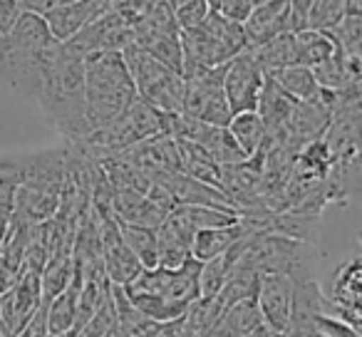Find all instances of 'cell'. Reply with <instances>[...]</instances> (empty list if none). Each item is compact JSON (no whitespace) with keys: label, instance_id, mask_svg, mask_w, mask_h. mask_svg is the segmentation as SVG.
I'll return each mask as SVG.
<instances>
[{"label":"cell","instance_id":"cell-1","mask_svg":"<svg viewBox=\"0 0 362 337\" xmlns=\"http://www.w3.org/2000/svg\"><path fill=\"white\" fill-rule=\"evenodd\" d=\"M33 105L40 107L42 117L55 126L67 141H77L87 134L85 107V67L82 57L57 40L47 50L40 87Z\"/></svg>","mask_w":362,"mask_h":337},{"label":"cell","instance_id":"cell-2","mask_svg":"<svg viewBox=\"0 0 362 337\" xmlns=\"http://www.w3.org/2000/svg\"><path fill=\"white\" fill-rule=\"evenodd\" d=\"M50 28L40 13L23 11L0 47V85L11 87L18 97L35 102L47 50L55 45Z\"/></svg>","mask_w":362,"mask_h":337},{"label":"cell","instance_id":"cell-3","mask_svg":"<svg viewBox=\"0 0 362 337\" xmlns=\"http://www.w3.org/2000/svg\"><path fill=\"white\" fill-rule=\"evenodd\" d=\"M82 67H85L87 129L92 131L119 117L136 97V90L122 50L90 52L82 57Z\"/></svg>","mask_w":362,"mask_h":337},{"label":"cell","instance_id":"cell-4","mask_svg":"<svg viewBox=\"0 0 362 337\" xmlns=\"http://www.w3.org/2000/svg\"><path fill=\"white\" fill-rule=\"evenodd\" d=\"M179 45L181 75L189 77L223 65L246 50V32H243V23L211 11L199 28L179 30Z\"/></svg>","mask_w":362,"mask_h":337},{"label":"cell","instance_id":"cell-5","mask_svg":"<svg viewBox=\"0 0 362 337\" xmlns=\"http://www.w3.org/2000/svg\"><path fill=\"white\" fill-rule=\"evenodd\" d=\"M122 57H124L134 90L141 100L151 102L154 107L171 112V114L181 112V100H184V75L181 72L171 70L169 65L151 57L134 42H129L122 50Z\"/></svg>","mask_w":362,"mask_h":337},{"label":"cell","instance_id":"cell-6","mask_svg":"<svg viewBox=\"0 0 362 337\" xmlns=\"http://www.w3.org/2000/svg\"><path fill=\"white\" fill-rule=\"evenodd\" d=\"M223 67H226V62L211 67V70L184 77V100H181L184 114L197 117L206 124H228L233 112L226 102V95H223Z\"/></svg>","mask_w":362,"mask_h":337},{"label":"cell","instance_id":"cell-7","mask_svg":"<svg viewBox=\"0 0 362 337\" xmlns=\"http://www.w3.org/2000/svg\"><path fill=\"white\" fill-rule=\"evenodd\" d=\"M199 273H202V261H197L194 256L179 268H141V273L127 285V290L159 292L174 300L194 302L199 297Z\"/></svg>","mask_w":362,"mask_h":337},{"label":"cell","instance_id":"cell-8","mask_svg":"<svg viewBox=\"0 0 362 337\" xmlns=\"http://www.w3.org/2000/svg\"><path fill=\"white\" fill-rule=\"evenodd\" d=\"M67 154L70 144L47 146L40 151H28L18 156V174H21V187H30L37 191H47L60 196L67 179Z\"/></svg>","mask_w":362,"mask_h":337},{"label":"cell","instance_id":"cell-9","mask_svg":"<svg viewBox=\"0 0 362 337\" xmlns=\"http://www.w3.org/2000/svg\"><path fill=\"white\" fill-rule=\"evenodd\" d=\"M263 82H266V72L251 55V50L238 52L236 57L226 62L223 67V95L231 107V112H253L261 97Z\"/></svg>","mask_w":362,"mask_h":337},{"label":"cell","instance_id":"cell-10","mask_svg":"<svg viewBox=\"0 0 362 337\" xmlns=\"http://www.w3.org/2000/svg\"><path fill=\"white\" fill-rule=\"evenodd\" d=\"M119 154L124 156L129 164H134L141 174H146L151 182L164 177V174L181 172L179 146H176V139L171 134L146 136V139L127 146Z\"/></svg>","mask_w":362,"mask_h":337},{"label":"cell","instance_id":"cell-11","mask_svg":"<svg viewBox=\"0 0 362 337\" xmlns=\"http://www.w3.org/2000/svg\"><path fill=\"white\" fill-rule=\"evenodd\" d=\"M332 117L330 92L320 90L310 100H296L291 112V119L286 124V144L300 149L303 144L313 139H320L325 134Z\"/></svg>","mask_w":362,"mask_h":337},{"label":"cell","instance_id":"cell-12","mask_svg":"<svg viewBox=\"0 0 362 337\" xmlns=\"http://www.w3.org/2000/svg\"><path fill=\"white\" fill-rule=\"evenodd\" d=\"M291 300H293L291 276H286V273H261L258 276L256 302L268 330L273 332L286 330L288 315H291Z\"/></svg>","mask_w":362,"mask_h":337},{"label":"cell","instance_id":"cell-13","mask_svg":"<svg viewBox=\"0 0 362 337\" xmlns=\"http://www.w3.org/2000/svg\"><path fill=\"white\" fill-rule=\"evenodd\" d=\"M360 288H362V266L360 258H347L332 273V315L350 322L360 330Z\"/></svg>","mask_w":362,"mask_h":337},{"label":"cell","instance_id":"cell-14","mask_svg":"<svg viewBox=\"0 0 362 337\" xmlns=\"http://www.w3.org/2000/svg\"><path fill=\"white\" fill-rule=\"evenodd\" d=\"M243 32H246V50L291 30V3L288 0H266L253 6L248 18L243 20Z\"/></svg>","mask_w":362,"mask_h":337},{"label":"cell","instance_id":"cell-15","mask_svg":"<svg viewBox=\"0 0 362 337\" xmlns=\"http://www.w3.org/2000/svg\"><path fill=\"white\" fill-rule=\"evenodd\" d=\"M192 233L181 226L174 216H166L156 226V266L179 268L192 258Z\"/></svg>","mask_w":362,"mask_h":337},{"label":"cell","instance_id":"cell-16","mask_svg":"<svg viewBox=\"0 0 362 337\" xmlns=\"http://www.w3.org/2000/svg\"><path fill=\"white\" fill-rule=\"evenodd\" d=\"M313 75H315V82L320 90L325 92H337L342 87L352 85V82H360L362 75V65L360 57L355 55H345L340 47H335L327 60H322L320 65L310 67Z\"/></svg>","mask_w":362,"mask_h":337},{"label":"cell","instance_id":"cell-17","mask_svg":"<svg viewBox=\"0 0 362 337\" xmlns=\"http://www.w3.org/2000/svg\"><path fill=\"white\" fill-rule=\"evenodd\" d=\"M263 228L266 233H278L298 243H315L320 233V216L300 211H268Z\"/></svg>","mask_w":362,"mask_h":337},{"label":"cell","instance_id":"cell-18","mask_svg":"<svg viewBox=\"0 0 362 337\" xmlns=\"http://www.w3.org/2000/svg\"><path fill=\"white\" fill-rule=\"evenodd\" d=\"M57 208H60V196H55V194L37 191V189H30V187H18L16 199H13L11 216L23 223L35 226V223L50 221L57 213Z\"/></svg>","mask_w":362,"mask_h":337},{"label":"cell","instance_id":"cell-19","mask_svg":"<svg viewBox=\"0 0 362 337\" xmlns=\"http://www.w3.org/2000/svg\"><path fill=\"white\" fill-rule=\"evenodd\" d=\"M335 52V42H332L330 32L317 30V28H303V30L293 32V55H296V65L315 67L322 60Z\"/></svg>","mask_w":362,"mask_h":337},{"label":"cell","instance_id":"cell-20","mask_svg":"<svg viewBox=\"0 0 362 337\" xmlns=\"http://www.w3.org/2000/svg\"><path fill=\"white\" fill-rule=\"evenodd\" d=\"M171 216L187 228L189 233H197L202 228H214V226H228V223L238 221L236 211L228 208H214V206H199V203H176L171 208Z\"/></svg>","mask_w":362,"mask_h":337},{"label":"cell","instance_id":"cell-21","mask_svg":"<svg viewBox=\"0 0 362 337\" xmlns=\"http://www.w3.org/2000/svg\"><path fill=\"white\" fill-rule=\"evenodd\" d=\"M75 258L72 253H52L47 258V263L40 271V295L42 302H50L52 297H57L72 280H75Z\"/></svg>","mask_w":362,"mask_h":337},{"label":"cell","instance_id":"cell-22","mask_svg":"<svg viewBox=\"0 0 362 337\" xmlns=\"http://www.w3.org/2000/svg\"><path fill=\"white\" fill-rule=\"evenodd\" d=\"M129 295L132 305L151 322H169L176 320L187 312V307L192 302H184V300H174V297H166L159 295V292H141V290H127Z\"/></svg>","mask_w":362,"mask_h":337},{"label":"cell","instance_id":"cell-23","mask_svg":"<svg viewBox=\"0 0 362 337\" xmlns=\"http://www.w3.org/2000/svg\"><path fill=\"white\" fill-rule=\"evenodd\" d=\"M176 146H179V159H181V172L189 174V177L199 179L204 184H211V187L218 189V174H221V164L211 159L206 151L202 149L194 141H184L176 139ZM221 191V189H218Z\"/></svg>","mask_w":362,"mask_h":337},{"label":"cell","instance_id":"cell-24","mask_svg":"<svg viewBox=\"0 0 362 337\" xmlns=\"http://www.w3.org/2000/svg\"><path fill=\"white\" fill-rule=\"evenodd\" d=\"M268 77H271L283 92H288L293 100H310V97H315L317 92H320V87H317V82H315V75H313V70L305 65H286V67H281V70L271 72Z\"/></svg>","mask_w":362,"mask_h":337},{"label":"cell","instance_id":"cell-25","mask_svg":"<svg viewBox=\"0 0 362 337\" xmlns=\"http://www.w3.org/2000/svg\"><path fill=\"white\" fill-rule=\"evenodd\" d=\"M251 55L256 57V62L263 67L266 75H271V72L281 70V67H286V65H296V55H293V32H281V35L251 47Z\"/></svg>","mask_w":362,"mask_h":337},{"label":"cell","instance_id":"cell-26","mask_svg":"<svg viewBox=\"0 0 362 337\" xmlns=\"http://www.w3.org/2000/svg\"><path fill=\"white\" fill-rule=\"evenodd\" d=\"M226 126L246 156L256 154L258 146H261V141H263V136H266V124H263V119L258 117L256 110L253 112H236V114H231V119H228Z\"/></svg>","mask_w":362,"mask_h":337},{"label":"cell","instance_id":"cell-27","mask_svg":"<svg viewBox=\"0 0 362 337\" xmlns=\"http://www.w3.org/2000/svg\"><path fill=\"white\" fill-rule=\"evenodd\" d=\"M119 236L122 243L134 253L141 266L144 268L156 266V228L119 221Z\"/></svg>","mask_w":362,"mask_h":337},{"label":"cell","instance_id":"cell-28","mask_svg":"<svg viewBox=\"0 0 362 337\" xmlns=\"http://www.w3.org/2000/svg\"><path fill=\"white\" fill-rule=\"evenodd\" d=\"M330 37L335 47H340L345 55L360 57L362 50V16H342L337 25H332Z\"/></svg>","mask_w":362,"mask_h":337},{"label":"cell","instance_id":"cell-29","mask_svg":"<svg viewBox=\"0 0 362 337\" xmlns=\"http://www.w3.org/2000/svg\"><path fill=\"white\" fill-rule=\"evenodd\" d=\"M21 187V174H18V156L8 154L0 156V211H13V199Z\"/></svg>","mask_w":362,"mask_h":337},{"label":"cell","instance_id":"cell-30","mask_svg":"<svg viewBox=\"0 0 362 337\" xmlns=\"http://www.w3.org/2000/svg\"><path fill=\"white\" fill-rule=\"evenodd\" d=\"M345 16V0H313L310 16H308V28L317 30H330Z\"/></svg>","mask_w":362,"mask_h":337},{"label":"cell","instance_id":"cell-31","mask_svg":"<svg viewBox=\"0 0 362 337\" xmlns=\"http://www.w3.org/2000/svg\"><path fill=\"white\" fill-rule=\"evenodd\" d=\"M313 335H322V337H360V330L352 327L350 322L340 320L337 315L330 312H317L313 317Z\"/></svg>","mask_w":362,"mask_h":337},{"label":"cell","instance_id":"cell-32","mask_svg":"<svg viewBox=\"0 0 362 337\" xmlns=\"http://www.w3.org/2000/svg\"><path fill=\"white\" fill-rule=\"evenodd\" d=\"M211 13L206 0H187L181 6L174 8V20L179 25V30H192V28H199L206 16Z\"/></svg>","mask_w":362,"mask_h":337},{"label":"cell","instance_id":"cell-33","mask_svg":"<svg viewBox=\"0 0 362 337\" xmlns=\"http://www.w3.org/2000/svg\"><path fill=\"white\" fill-rule=\"evenodd\" d=\"M209 8L221 13L223 18H231L236 23H243L248 13L253 11V0H206Z\"/></svg>","mask_w":362,"mask_h":337},{"label":"cell","instance_id":"cell-34","mask_svg":"<svg viewBox=\"0 0 362 337\" xmlns=\"http://www.w3.org/2000/svg\"><path fill=\"white\" fill-rule=\"evenodd\" d=\"M47 335V305L40 302L37 310L23 322V327L13 337H45Z\"/></svg>","mask_w":362,"mask_h":337},{"label":"cell","instance_id":"cell-35","mask_svg":"<svg viewBox=\"0 0 362 337\" xmlns=\"http://www.w3.org/2000/svg\"><path fill=\"white\" fill-rule=\"evenodd\" d=\"M21 16H23L21 0H0V32L8 35Z\"/></svg>","mask_w":362,"mask_h":337},{"label":"cell","instance_id":"cell-36","mask_svg":"<svg viewBox=\"0 0 362 337\" xmlns=\"http://www.w3.org/2000/svg\"><path fill=\"white\" fill-rule=\"evenodd\" d=\"M345 16H362V0H345Z\"/></svg>","mask_w":362,"mask_h":337},{"label":"cell","instance_id":"cell-37","mask_svg":"<svg viewBox=\"0 0 362 337\" xmlns=\"http://www.w3.org/2000/svg\"><path fill=\"white\" fill-rule=\"evenodd\" d=\"M45 337H77V330H67V332H47Z\"/></svg>","mask_w":362,"mask_h":337},{"label":"cell","instance_id":"cell-38","mask_svg":"<svg viewBox=\"0 0 362 337\" xmlns=\"http://www.w3.org/2000/svg\"><path fill=\"white\" fill-rule=\"evenodd\" d=\"M0 337H11V335H8L6 330H3V325H0Z\"/></svg>","mask_w":362,"mask_h":337},{"label":"cell","instance_id":"cell-39","mask_svg":"<svg viewBox=\"0 0 362 337\" xmlns=\"http://www.w3.org/2000/svg\"><path fill=\"white\" fill-rule=\"evenodd\" d=\"M258 3H266V0H253V6H258Z\"/></svg>","mask_w":362,"mask_h":337},{"label":"cell","instance_id":"cell-40","mask_svg":"<svg viewBox=\"0 0 362 337\" xmlns=\"http://www.w3.org/2000/svg\"><path fill=\"white\" fill-rule=\"evenodd\" d=\"M3 37H6V35H3V32H0V47H3Z\"/></svg>","mask_w":362,"mask_h":337},{"label":"cell","instance_id":"cell-41","mask_svg":"<svg viewBox=\"0 0 362 337\" xmlns=\"http://www.w3.org/2000/svg\"><path fill=\"white\" fill-rule=\"evenodd\" d=\"M310 337H322V335H310Z\"/></svg>","mask_w":362,"mask_h":337}]
</instances>
